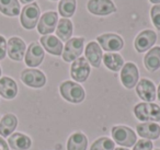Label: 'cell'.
I'll list each match as a JSON object with an SVG mask.
<instances>
[{
    "label": "cell",
    "instance_id": "1",
    "mask_svg": "<svg viewBox=\"0 0 160 150\" xmlns=\"http://www.w3.org/2000/svg\"><path fill=\"white\" fill-rule=\"evenodd\" d=\"M134 114L142 123H156L160 121V106L152 102L138 103L134 108Z\"/></svg>",
    "mask_w": 160,
    "mask_h": 150
},
{
    "label": "cell",
    "instance_id": "2",
    "mask_svg": "<svg viewBox=\"0 0 160 150\" xmlns=\"http://www.w3.org/2000/svg\"><path fill=\"white\" fill-rule=\"evenodd\" d=\"M59 91L62 97L70 103H81L86 98L85 89L80 84L73 81H69V80L64 81L60 84Z\"/></svg>",
    "mask_w": 160,
    "mask_h": 150
},
{
    "label": "cell",
    "instance_id": "3",
    "mask_svg": "<svg viewBox=\"0 0 160 150\" xmlns=\"http://www.w3.org/2000/svg\"><path fill=\"white\" fill-rule=\"evenodd\" d=\"M112 138L114 142L124 148L134 147L137 141V136L132 128L124 125H118L112 128Z\"/></svg>",
    "mask_w": 160,
    "mask_h": 150
},
{
    "label": "cell",
    "instance_id": "4",
    "mask_svg": "<svg viewBox=\"0 0 160 150\" xmlns=\"http://www.w3.org/2000/svg\"><path fill=\"white\" fill-rule=\"evenodd\" d=\"M83 38H73L67 41L65 48L62 49V59L66 62H72L80 57L83 51Z\"/></svg>",
    "mask_w": 160,
    "mask_h": 150
},
{
    "label": "cell",
    "instance_id": "5",
    "mask_svg": "<svg viewBox=\"0 0 160 150\" xmlns=\"http://www.w3.org/2000/svg\"><path fill=\"white\" fill-rule=\"evenodd\" d=\"M41 10L38 3H30V5L25 6L23 8L22 12H21V24L24 29L32 30L36 27L38 22V18H40Z\"/></svg>",
    "mask_w": 160,
    "mask_h": 150
},
{
    "label": "cell",
    "instance_id": "6",
    "mask_svg": "<svg viewBox=\"0 0 160 150\" xmlns=\"http://www.w3.org/2000/svg\"><path fill=\"white\" fill-rule=\"evenodd\" d=\"M90 75V65L87 59L79 57L73 60L70 67V76L75 81L85 82Z\"/></svg>",
    "mask_w": 160,
    "mask_h": 150
},
{
    "label": "cell",
    "instance_id": "7",
    "mask_svg": "<svg viewBox=\"0 0 160 150\" xmlns=\"http://www.w3.org/2000/svg\"><path fill=\"white\" fill-rule=\"evenodd\" d=\"M97 41L100 44L101 48L107 51L108 53H111V52H118L123 48L124 46V41L118 34L113 33H107L102 34V35L98 36Z\"/></svg>",
    "mask_w": 160,
    "mask_h": 150
},
{
    "label": "cell",
    "instance_id": "8",
    "mask_svg": "<svg viewBox=\"0 0 160 150\" xmlns=\"http://www.w3.org/2000/svg\"><path fill=\"white\" fill-rule=\"evenodd\" d=\"M87 8L88 11L94 16H109L116 11L112 0H89Z\"/></svg>",
    "mask_w": 160,
    "mask_h": 150
},
{
    "label": "cell",
    "instance_id": "9",
    "mask_svg": "<svg viewBox=\"0 0 160 150\" xmlns=\"http://www.w3.org/2000/svg\"><path fill=\"white\" fill-rule=\"evenodd\" d=\"M21 80L31 88H42L46 83V77L38 69H24L21 72Z\"/></svg>",
    "mask_w": 160,
    "mask_h": 150
},
{
    "label": "cell",
    "instance_id": "10",
    "mask_svg": "<svg viewBox=\"0 0 160 150\" xmlns=\"http://www.w3.org/2000/svg\"><path fill=\"white\" fill-rule=\"evenodd\" d=\"M138 78H139V72L137 66L133 62L124 64L121 71V81L123 86L126 89H133L137 84Z\"/></svg>",
    "mask_w": 160,
    "mask_h": 150
},
{
    "label": "cell",
    "instance_id": "11",
    "mask_svg": "<svg viewBox=\"0 0 160 150\" xmlns=\"http://www.w3.org/2000/svg\"><path fill=\"white\" fill-rule=\"evenodd\" d=\"M156 41H157V34L151 30H145L136 36L134 46L138 53H144L155 45Z\"/></svg>",
    "mask_w": 160,
    "mask_h": 150
},
{
    "label": "cell",
    "instance_id": "12",
    "mask_svg": "<svg viewBox=\"0 0 160 150\" xmlns=\"http://www.w3.org/2000/svg\"><path fill=\"white\" fill-rule=\"evenodd\" d=\"M58 22V14L54 11L45 12L41 17L38 24V31L42 35H49L56 29V24Z\"/></svg>",
    "mask_w": 160,
    "mask_h": 150
},
{
    "label": "cell",
    "instance_id": "13",
    "mask_svg": "<svg viewBox=\"0 0 160 150\" xmlns=\"http://www.w3.org/2000/svg\"><path fill=\"white\" fill-rule=\"evenodd\" d=\"M136 93L145 102H153L156 100V87L152 81L142 78L136 84Z\"/></svg>",
    "mask_w": 160,
    "mask_h": 150
},
{
    "label": "cell",
    "instance_id": "14",
    "mask_svg": "<svg viewBox=\"0 0 160 150\" xmlns=\"http://www.w3.org/2000/svg\"><path fill=\"white\" fill-rule=\"evenodd\" d=\"M25 43L21 40L20 38L13 36L7 43V53L8 56L12 60L16 62H21L25 55Z\"/></svg>",
    "mask_w": 160,
    "mask_h": 150
},
{
    "label": "cell",
    "instance_id": "15",
    "mask_svg": "<svg viewBox=\"0 0 160 150\" xmlns=\"http://www.w3.org/2000/svg\"><path fill=\"white\" fill-rule=\"evenodd\" d=\"M44 59V49L38 42L30 44L25 54V64L29 67H38Z\"/></svg>",
    "mask_w": 160,
    "mask_h": 150
},
{
    "label": "cell",
    "instance_id": "16",
    "mask_svg": "<svg viewBox=\"0 0 160 150\" xmlns=\"http://www.w3.org/2000/svg\"><path fill=\"white\" fill-rule=\"evenodd\" d=\"M86 54V59L89 64H91V66L99 68L101 65V60H102L103 54H102V48L100 47V45L97 42H90L88 43L87 47L85 49Z\"/></svg>",
    "mask_w": 160,
    "mask_h": 150
},
{
    "label": "cell",
    "instance_id": "17",
    "mask_svg": "<svg viewBox=\"0 0 160 150\" xmlns=\"http://www.w3.org/2000/svg\"><path fill=\"white\" fill-rule=\"evenodd\" d=\"M137 134L142 138L148 139V140H155L158 139L160 136V126L156 123H142L136 126Z\"/></svg>",
    "mask_w": 160,
    "mask_h": 150
},
{
    "label": "cell",
    "instance_id": "18",
    "mask_svg": "<svg viewBox=\"0 0 160 150\" xmlns=\"http://www.w3.org/2000/svg\"><path fill=\"white\" fill-rule=\"evenodd\" d=\"M41 44L49 54L55 56H60L62 54V43L54 35H43L41 38Z\"/></svg>",
    "mask_w": 160,
    "mask_h": 150
},
{
    "label": "cell",
    "instance_id": "19",
    "mask_svg": "<svg viewBox=\"0 0 160 150\" xmlns=\"http://www.w3.org/2000/svg\"><path fill=\"white\" fill-rule=\"evenodd\" d=\"M18 94V86L16 81L9 77L0 79V95L7 100H12Z\"/></svg>",
    "mask_w": 160,
    "mask_h": 150
},
{
    "label": "cell",
    "instance_id": "20",
    "mask_svg": "<svg viewBox=\"0 0 160 150\" xmlns=\"http://www.w3.org/2000/svg\"><path fill=\"white\" fill-rule=\"evenodd\" d=\"M9 146L13 150H28L31 148L32 140L29 136L22 132H14L8 138Z\"/></svg>",
    "mask_w": 160,
    "mask_h": 150
},
{
    "label": "cell",
    "instance_id": "21",
    "mask_svg": "<svg viewBox=\"0 0 160 150\" xmlns=\"http://www.w3.org/2000/svg\"><path fill=\"white\" fill-rule=\"evenodd\" d=\"M144 65L146 69L150 72L158 70L160 68V47L156 46L149 49L144 57Z\"/></svg>",
    "mask_w": 160,
    "mask_h": 150
},
{
    "label": "cell",
    "instance_id": "22",
    "mask_svg": "<svg viewBox=\"0 0 160 150\" xmlns=\"http://www.w3.org/2000/svg\"><path fill=\"white\" fill-rule=\"evenodd\" d=\"M18 126V118L13 114H6L0 121V135L1 137H8L14 132Z\"/></svg>",
    "mask_w": 160,
    "mask_h": 150
},
{
    "label": "cell",
    "instance_id": "23",
    "mask_svg": "<svg viewBox=\"0 0 160 150\" xmlns=\"http://www.w3.org/2000/svg\"><path fill=\"white\" fill-rule=\"evenodd\" d=\"M103 62H104L105 67L110 70L118 72L122 69V67L124 66V59L121 55L116 53H107L103 55L102 57Z\"/></svg>",
    "mask_w": 160,
    "mask_h": 150
},
{
    "label": "cell",
    "instance_id": "24",
    "mask_svg": "<svg viewBox=\"0 0 160 150\" xmlns=\"http://www.w3.org/2000/svg\"><path fill=\"white\" fill-rule=\"evenodd\" d=\"M88 146V139L82 132H75L68 138L67 150H86Z\"/></svg>",
    "mask_w": 160,
    "mask_h": 150
},
{
    "label": "cell",
    "instance_id": "25",
    "mask_svg": "<svg viewBox=\"0 0 160 150\" xmlns=\"http://www.w3.org/2000/svg\"><path fill=\"white\" fill-rule=\"evenodd\" d=\"M73 27L72 23L68 19H60L57 23L56 27V35L60 38V41H68L70 40L71 35H72Z\"/></svg>",
    "mask_w": 160,
    "mask_h": 150
},
{
    "label": "cell",
    "instance_id": "26",
    "mask_svg": "<svg viewBox=\"0 0 160 150\" xmlns=\"http://www.w3.org/2000/svg\"><path fill=\"white\" fill-rule=\"evenodd\" d=\"M0 11L5 16L16 17L20 14V5L18 0H0Z\"/></svg>",
    "mask_w": 160,
    "mask_h": 150
},
{
    "label": "cell",
    "instance_id": "27",
    "mask_svg": "<svg viewBox=\"0 0 160 150\" xmlns=\"http://www.w3.org/2000/svg\"><path fill=\"white\" fill-rule=\"evenodd\" d=\"M58 12L62 18H70L76 12V0H60Z\"/></svg>",
    "mask_w": 160,
    "mask_h": 150
},
{
    "label": "cell",
    "instance_id": "28",
    "mask_svg": "<svg viewBox=\"0 0 160 150\" xmlns=\"http://www.w3.org/2000/svg\"><path fill=\"white\" fill-rule=\"evenodd\" d=\"M115 149V142L108 137H101L98 138L91 145L90 150H114Z\"/></svg>",
    "mask_w": 160,
    "mask_h": 150
},
{
    "label": "cell",
    "instance_id": "29",
    "mask_svg": "<svg viewBox=\"0 0 160 150\" xmlns=\"http://www.w3.org/2000/svg\"><path fill=\"white\" fill-rule=\"evenodd\" d=\"M150 18L156 29L160 31V5L153 6L150 10Z\"/></svg>",
    "mask_w": 160,
    "mask_h": 150
},
{
    "label": "cell",
    "instance_id": "30",
    "mask_svg": "<svg viewBox=\"0 0 160 150\" xmlns=\"http://www.w3.org/2000/svg\"><path fill=\"white\" fill-rule=\"evenodd\" d=\"M153 145L150 140H146V139H140L139 141L134 145L133 150H152Z\"/></svg>",
    "mask_w": 160,
    "mask_h": 150
},
{
    "label": "cell",
    "instance_id": "31",
    "mask_svg": "<svg viewBox=\"0 0 160 150\" xmlns=\"http://www.w3.org/2000/svg\"><path fill=\"white\" fill-rule=\"evenodd\" d=\"M7 55V41L0 35V60H2Z\"/></svg>",
    "mask_w": 160,
    "mask_h": 150
},
{
    "label": "cell",
    "instance_id": "32",
    "mask_svg": "<svg viewBox=\"0 0 160 150\" xmlns=\"http://www.w3.org/2000/svg\"><path fill=\"white\" fill-rule=\"evenodd\" d=\"M0 150H9L8 143L2 137H0Z\"/></svg>",
    "mask_w": 160,
    "mask_h": 150
},
{
    "label": "cell",
    "instance_id": "33",
    "mask_svg": "<svg viewBox=\"0 0 160 150\" xmlns=\"http://www.w3.org/2000/svg\"><path fill=\"white\" fill-rule=\"evenodd\" d=\"M20 1H21V2H22V3H24V5H25V3L32 2V1H33V0H20Z\"/></svg>",
    "mask_w": 160,
    "mask_h": 150
},
{
    "label": "cell",
    "instance_id": "34",
    "mask_svg": "<svg viewBox=\"0 0 160 150\" xmlns=\"http://www.w3.org/2000/svg\"><path fill=\"white\" fill-rule=\"evenodd\" d=\"M149 1H150L151 3H156V5H157V3H160V0H149Z\"/></svg>",
    "mask_w": 160,
    "mask_h": 150
},
{
    "label": "cell",
    "instance_id": "35",
    "mask_svg": "<svg viewBox=\"0 0 160 150\" xmlns=\"http://www.w3.org/2000/svg\"><path fill=\"white\" fill-rule=\"evenodd\" d=\"M157 94H158V100L160 101V84H159V87H158V92H157Z\"/></svg>",
    "mask_w": 160,
    "mask_h": 150
},
{
    "label": "cell",
    "instance_id": "36",
    "mask_svg": "<svg viewBox=\"0 0 160 150\" xmlns=\"http://www.w3.org/2000/svg\"><path fill=\"white\" fill-rule=\"evenodd\" d=\"M114 150H128L127 148H123V147H118V148H116V149H114Z\"/></svg>",
    "mask_w": 160,
    "mask_h": 150
},
{
    "label": "cell",
    "instance_id": "37",
    "mask_svg": "<svg viewBox=\"0 0 160 150\" xmlns=\"http://www.w3.org/2000/svg\"><path fill=\"white\" fill-rule=\"evenodd\" d=\"M0 76H1V68H0Z\"/></svg>",
    "mask_w": 160,
    "mask_h": 150
},
{
    "label": "cell",
    "instance_id": "38",
    "mask_svg": "<svg viewBox=\"0 0 160 150\" xmlns=\"http://www.w3.org/2000/svg\"><path fill=\"white\" fill-rule=\"evenodd\" d=\"M156 150H160V149H156Z\"/></svg>",
    "mask_w": 160,
    "mask_h": 150
}]
</instances>
